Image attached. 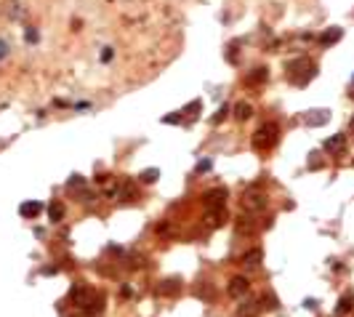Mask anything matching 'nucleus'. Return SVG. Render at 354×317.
<instances>
[{"mask_svg":"<svg viewBox=\"0 0 354 317\" xmlns=\"http://www.w3.org/2000/svg\"><path fill=\"white\" fill-rule=\"evenodd\" d=\"M285 75H288V80L293 83V86H306V83L317 75V64L309 61V59H293V61H288V67H285Z\"/></svg>","mask_w":354,"mask_h":317,"instance_id":"1","label":"nucleus"},{"mask_svg":"<svg viewBox=\"0 0 354 317\" xmlns=\"http://www.w3.org/2000/svg\"><path fill=\"white\" fill-rule=\"evenodd\" d=\"M277 131H279V128L275 126V123H264V126L256 131L253 144L259 147V149H269V147H275L277 144Z\"/></svg>","mask_w":354,"mask_h":317,"instance_id":"2","label":"nucleus"},{"mask_svg":"<svg viewBox=\"0 0 354 317\" xmlns=\"http://www.w3.org/2000/svg\"><path fill=\"white\" fill-rule=\"evenodd\" d=\"M242 208L245 211H261V208H266V195L264 192H256V189L245 192L242 195Z\"/></svg>","mask_w":354,"mask_h":317,"instance_id":"3","label":"nucleus"},{"mask_svg":"<svg viewBox=\"0 0 354 317\" xmlns=\"http://www.w3.org/2000/svg\"><path fill=\"white\" fill-rule=\"evenodd\" d=\"M224 203H226V189H210L208 195H205L208 211H219V208H224Z\"/></svg>","mask_w":354,"mask_h":317,"instance_id":"4","label":"nucleus"},{"mask_svg":"<svg viewBox=\"0 0 354 317\" xmlns=\"http://www.w3.org/2000/svg\"><path fill=\"white\" fill-rule=\"evenodd\" d=\"M328 120H330V112L328 110H312V112H306V115H304V123H306V126H312V128L325 126Z\"/></svg>","mask_w":354,"mask_h":317,"instance_id":"5","label":"nucleus"},{"mask_svg":"<svg viewBox=\"0 0 354 317\" xmlns=\"http://www.w3.org/2000/svg\"><path fill=\"white\" fill-rule=\"evenodd\" d=\"M325 149H328L330 155H344V152H346V136L344 133L330 136V139L325 141Z\"/></svg>","mask_w":354,"mask_h":317,"instance_id":"6","label":"nucleus"},{"mask_svg":"<svg viewBox=\"0 0 354 317\" xmlns=\"http://www.w3.org/2000/svg\"><path fill=\"white\" fill-rule=\"evenodd\" d=\"M248 280L245 277H232V282H229V296L232 298H242L245 293H248Z\"/></svg>","mask_w":354,"mask_h":317,"instance_id":"7","label":"nucleus"},{"mask_svg":"<svg viewBox=\"0 0 354 317\" xmlns=\"http://www.w3.org/2000/svg\"><path fill=\"white\" fill-rule=\"evenodd\" d=\"M261 259H264L261 248H253V251L242 253V264H245V267H250V269H256V267H259V264H261Z\"/></svg>","mask_w":354,"mask_h":317,"instance_id":"8","label":"nucleus"},{"mask_svg":"<svg viewBox=\"0 0 354 317\" xmlns=\"http://www.w3.org/2000/svg\"><path fill=\"white\" fill-rule=\"evenodd\" d=\"M354 309V293H344L341 296V301H338V307H335V315H346V312H352Z\"/></svg>","mask_w":354,"mask_h":317,"instance_id":"9","label":"nucleus"},{"mask_svg":"<svg viewBox=\"0 0 354 317\" xmlns=\"http://www.w3.org/2000/svg\"><path fill=\"white\" fill-rule=\"evenodd\" d=\"M91 296H93L91 288H75V291H72V298H75V304H80V307H88Z\"/></svg>","mask_w":354,"mask_h":317,"instance_id":"10","label":"nucleus"},{"mask_svg":"<svg viewBox=\"0 0 354 317\" xmlns=\"http://www.w3.org/2000/svg\"><path fill=\"white\" fill-rule=\"evenodd\" d=\"M237 315L240 317H253V315H259V301H245V304H240Z\"/></svg>","mask_w":354,"mask_h":317,"instance_id":"11","label":"nucleus"},{"mask_svg":"<svg viewBox=\"0 0 354 317\" xmlns=\"http://www.w3.org/2000/svg\"><path fill=\"white\" fill-rule=\"evenodd\" d=\"M250 115H253V107L245 104V101H240V104L235 107V117H237V120H248Z\"/></svg>","mask_w":354,"mask_h":317,"instance_id":"12","label":"nucleus"},{"mask_svg":"<svg viewBox=\"0 0 354 317\" xmlns=\"http://www.w3.org/2000/svg\"><path fill=\"white\" fill-rule=\"evenodd\" d=\"M266 77H269V70H266V67H256L253 75H248V83H261V80H266Z\"/></svg>","mask_w":354,"mask_h":317,"instance_id":"13","label":"nucleus"},{"mask_svg":"<svg viewBox=\"0 0 354 317\" xmlns=\"http://www.w3.org/2000/svg\"><path fill=\"white\" fill-rule=\"evenodd\" d=\"M341 35H344V32H341V30H333V32H325V35H319V43H322V45H330V43L341 40Z\"/></svg>","mask_w":354,"mask_h":317,"instance_id":"14","label":"nucleus"},{"mask_svg":"<svg viewBox=\"0 0 354 317\" xmlns=\"http://www.w3.org/2000/svg\"><path fill=\"white\" fill-rule=\"evenodd\" d=\"M43 211V205H40V203H30V205H21V213H24V216H37V213Z\"/></svg>","mask_w":354,"mask_h":317,"instance_id":"15","label":"nucleus"},{"mask_svg":"<svg viewBox=\"0 0 354 317\" xmlns=\"http://www.w3.org/2000/svg\"><path fill=\"white\" fill-rule=\"evenodd\" d=\"M48 213H51V222H61V216H64V208H61L59 203H54V205L48 208Z\"/></svg>","mask_w":354,"mask_h":317,"instance_id":"16","label":"nucleus"},{"mask_svg":"<svg viewBox=\"0 0 354 317\" xmlns=\"http://www.w3.org/2000/svg\"><path fill=\"white\" fill-rule=\"evenodd\" d=\"M179 291V280H165V285H160V293H176Z\"/></svg>","mask_w":354,"mask_h":317,"instance_id":"17","label":"nucleus"},{"mask_svg":"<svg viewBox=\"0 0 354 317\" xmlns=\"http://www.w3.org/2000/svg\"><path fill=\"white\" fill-rule=\"evenodd\" d=\"M157 176H160V171H157V168H149V171H144V173H141V179H144V181H157Z\"/></svg>","mask_w":354,"mask_h":317,"instance_id":"18","label":"nucleus"},{"mask_svg":"<svg viewBox=\"0 0 354 317\" xmlns=\"http://www.w3.org/2000/svg\"><path fill=\"white\" fill-rule=\"evenodd\" d=\"M309 168H322V160H319V152H312V157H309Z\"/></svg>","mask_w":354,"mask_h":317,"instance_id":"19","label":"nucleus"},{"mask_svg":"<svg viewBox=\"0 0 354 317\" xmlns=\"http://www.w3.org/2000/svg\"><path fill=\"white\" fill-rule=\"evenodd\" d=\"M24 40H30V43H37V32H35V30H27V32H24Z\"/></svg>","mask_w":354,"mask_h":317,"instance_id":"20","label":"nucleus"},{"mask_svg":"<svg viewBox=\"0 0 354 317\" xmlns=\"http://www.w3.org/2000/svg\"><path fill=\"white\" fill-rule=\"evenodd\" d=\"M5 54H8V43H5V40H0V59H3Z\"/></svg>","mask_w":354,"mask_h":317,"instance_id":"21","label":"nucleus"},{"mask_svg":"<svg viewBox=\"0 0 354 317\" xmlns=\"http://www.w3.org/2000/svg\"><path fill=\"white\" fill-rule=\"evenodd\" d=\"M349 131L354 133V115H352V120H349Z\"/></svg>","mask_w":354,"mask_h":317,"instance_id":"22","label":"nucleus"}]
</instances>
